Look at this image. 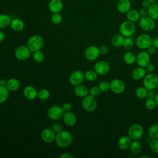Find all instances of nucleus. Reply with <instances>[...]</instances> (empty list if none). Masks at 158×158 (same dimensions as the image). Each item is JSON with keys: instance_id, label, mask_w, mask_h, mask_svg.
Listing matches in <instances>:
<instances>
[{"instance_id": "35", "label": "nucleus", "mask_w": 158, "mask_h": 158, "mask_svg": "<svg viewBox=\"0 0 158 158\" xmlns=\"http://www.w3.org/2000/svg\"><path fill=\"white\" fill-rule=\"evenodd\" d=\"M85 78L86 79V80L89 81H95L98 78V73L96 72V71L94 70H89L86 71L85 73Z\"/></svg>"}, {"instance_id": "31", "label": "nucleus", "mask_w": 158, "mask_h": 158, "mask_svg": "<svg viewBox=\"0 0 158 158\" xmlns=\"http://www.w3.org/2000/svg\"><path fill=\"white\" fill-rule=\"evenodd\" d=\"M130 150L133 154H138L142 150V144L138 140H133L130 145Z\"/></svg>"}, {"instance_id": "42", "label": "nucleus", "mask_w": 158, "mask_h": 158, "mask_svg": "<svg viewBox=\"0 0 158 158\" xmlns=\"http://www.w3.org/2000/svg\"><path fill=\"white\" fill-rule=\"evenodd\" d=\"M145 107L148 110H152L157 106L155 99H147L144 103Z\"/></svg>"}, {"instance_id": "56", "label": "nucleus", "mask_w": 158, "mask_h": 158, "mask_svg": "<svg viewBox=\"0 0 158 158\" xmlns=\"http://www.w3.org/2000/svg\"><path fill=\"white\" fill-rule=\"evenodd\" d=\"M154 99H155V101L156 103V106H157V107H158V93L156 94V98Z\"/></svg>"}, {"instance_id": "26", "label": "nucleus", "mask_w": 158, "mask_h": 158, "mask_svg": "<svg viewBox=\"0 0 158 158\" xmlns=\"http://www.w3.org/2000/svg\"><path fill=\"white\" fill-rule=\"evenodd\" d=\"M74 93L77 96L83 98L88 94L89 90L86 86L80 84L75 87Z\"/></svg>"}, {"instance_id": "33", "label": "nucleus", "mask_w": 158, "mask_h": 158, "mask_svg": "<svg viewBox=\"0 0 158 158\" xmlns=\"http://www.w3.org/2000/svg\"><path fill=\"white\" fill-rule=\"evenodd\" d=\"M9 95V91L4 86H0V104L6 102Z\"/></svg>"}, {"instance_id": "45", "label": "nucleus", "mask_w": 158, "mask_h": 158, "mask_svg": "<svg viewBox=\"0 0 158 158\" xmlns=\"http://www.w3.org/2000/svg\"><path fill=\"white\" fill-rule=\"evenodd\" d=\"M62 108L64 112H70L72 109V105L69 102H65L62 105Z\"/></svg>"}, {"instance_id": "49", "label": "nucleus", "mask_w": 158, "mask_h": 158, "mask_svg": "<svg viewBox=\"0 0 158 158\" xmlns=\"http://www.w3.org/2000/svg\"><path fill=\"white\" fill-rule=\"evenodd\" d=\"M138 11H139V13L141 17H144V16L148 15V11L147 8L141 7V8Z\"/></svg>"}, {"instance_id": "15", "label": "nucleus", "mask_w": 158, "mask_h": 158, "mask_svg": "<svg viewBox=\"0 0 158 158\" xmlns=\"http://www.w3.org/2000/svg\"><path fill=\"white\" fill-rule=\"evenodd\" d=\"M84 78L85 75L81 71L75 70L70 74L69 77V82L72 85L76 86L81 84L84 80Z\"/></svg>"}, {"instance_id": "4", "label": "nucleus", "mask_w": 158, "mask_h": 158, "mask_svg": "<svg viewBox=\"0 0 158 158\" xmlns=\"http://www.w3.org/2000/svg\"><path fill=\"white\" fill-rule=\"evenodd\" d=\"M152 38L146 33L140 34L136 39V45L140 49H147L152 45Z\"/></svg>"}, {"instance_id": "20", "label": "nucleus", "mask_w": 158, "mask_h": 158, "mask_svg": "<svg viewBox=\"0 0 158 158\" xmlns=\"http://www.w3.org/2000/svg\"><path fill=\"white\" fill-rule=\"evenodd\" d=\"M24 96L29 100H34L38 97V91L35 88L32 86H27L24 88L23 91Z\"/></svg>"}, {"instance_id": "52", "label": "nucleus", "mask_w": 158, "mask_h": 158, "mask_svg": "<svg viewBox=\"0 0 158 158\" xmlns=\"http://www.w3.org/2000/svg\"><path fill=\"white\" fill-rule=\"evenodd\" d=\"M151 4L149 2V1L148 0H143L142 2H141V7H144V8H148L150 5Z\"/></svg>"}, {"instance_id": "2", "label": "nucleus", "mask_w": 158, "mask_h": 158, "mask_svg": "<svg viewBox=\"0 0 158 158\" xmlns=\"http://www.w3.org/2000/svg\"><path fill=\"white\" fill-rule=\"evenodd\" d=\"M43 38L39 35H34L30 36L27 43V47L32 52L40 50L43 46Z\"/></svg>"}, {"instance_id": "9", "label": "nucleus", "mask_w": 158, "mask_h": 158, "mask_svg": "<svg viewBox=\"0 0 158 158\" xmlns=\"http://www.w3.org/2000/svg\"><path fill=\"white\" fill-rule=\"evenodd\" d=\"M64 112L62 108L59 106H51L47 112L48 117L52 120H59L61 119L64 115Z\"/></svg>"}, {"instance_id": "44", "label": "nucleus", "mask_w": 158, "mask_h": 158, "mask_svg": "<svg viewBox=\"0 0 158 158\" xmlns=\"http://www.w3.org/2000/svg\"><path fill=\"white\" fill-rule=\"evenodd\" d=\"M53 131L57 133L60 131L62 130V126L60 123H54L53 125H52V128Z\"/></svg>"}, {"instance_id": "25", "label": "nucleus", "mask_w": 158, "mask_h": 158, "mask_svg": "<svg viewBox=\"0 0 158 158\" xmlns=\"http://www.w3.org/2000/svg\"><path fill=\"white\" fill-rule=\"evenodd\" d=\"M125 14L127 20L134 23L136 22H138L141 18L139 11L136 9H130Z\"/></svg>"}, {"instance_id": "48", "label": "nucleus", "mask_w": 158, "mask_h": 158, "mask_svg": "<svg viewBox=\"0 0 158 158\" xmlns=\"http://www.w3.org/2000/svg\"><path fill=\"white\" fill-rule=\"evenodd\" d=\"M99 53L101 55H106L108 52V48L106 46H101L99 48Z\"/></svg>"}, {"instance_id": "40", "label": "nucleus", "mask_w": 158, "mask_h": 158, "mask_svg": "<svg viewBox=\"0 0 158 158\" xmlns=\"http://www.w3.org/2000/svg\"><path fill=\"white\" fill-rule=\"evenodd\" d=\"M149 145L153 153L158 154V139H151Z\"/></svg>"}, {"instance_id": "19", "label": "nucleus", "mask_w": 158, "mask_h": 158, "mask_svg": "<svg viewBox=\"0 0 158 158\" xmlns=\"http://www.w3.org/2000/svg\"><path fill=\"white\" fill-rule=\"evenodd\" d=\"M49 10L52 13L60 12L63 9V3L61 0H50L48 3Z\"/></svg>"}, {"instance_id": "12", "label": "nucleus", "mask_w": 158, "mask_h": 158, "mask_svg": "<svg viewBox=\"0 0 158 158\" xmlns=\"http://www.w3.org/2000/svg\"><path fill=\"white\" fill-rule=\"evenodd\" d=\"M84 55L88 60L93 61L96 60L100 55L99 48L94 45L89 46L85 49Z\"/></svg>"}, {"instance_id": "51", "label": "nucleus", "mask_w": 158, "mask_h": 158, "mask_svg": "<svg viewBox=\"0 0 158 158\" xmlns=\"http://www.w3.org/2000/svg\"><path fill=\"white\" fill-rule=\"evenodd\" d=\"M59 157L60 158H73L74 156L69 152H65V153L62 154L59 156Z\"/></svg>"}, {"instance_id": "7", "label": "nucleus", "mask_w": 158, "mask_h": 158, "mask_svg": "<svg viewBox=\"0 0 158 158\" xmlns=\"http://www.w3.org/2000/svg\"><path fill=\"white\" fill-rule=\"evenodd\" d=\"M138 23L139 27L145 31H151L156 27L155 20L148 15L141 17Z\"/></svg>"}, {"instance_id": "17", "label": "nucleus", "mask_w": 158, "mask_h": 158, "mask_svg": "<svg viewBox=\"0 0 158 158\" xmlns=\"http://www.w3.org/2000/svg\"><path fill=\"white\" fill-rule=\"evenodd\" d=\"M132 143V139L128 135H123L119 138L117 141V146L121 150H127L130 149Z\"/></svg>"}, {"instance_id": "13", "label": "nucleus", "mask_w": 158, "mask_h": 158, "mask_svg": "<svg viewBox=\"0 0 158 158\" xmlns=\"http://www.w3.org/2000/svg\"><path fill=\"white\" fill-rule=\"evenodd\" d=\"M94 70L100 75H104L109 73L110 70L109 64L104 60H99L94 65Z\"/></svg>"}, {"instance_id": "5", "label": "nucleus", "mask_w": 158, "mask_h": 158, "mask_svg": "<svg viewBox=\"0 0 158 158\" xmlns=\"http://www.w3.org/2000/svg\"><path fill=\"white\" fill-rule=\"evenodd\" d=\"M81 106L87 112H93L97 108L98 102L95 97L88 94L83 98L81 101Z\"/></svg>"}, {"instance_id": "34", "label": "nucleus", "mask_w": 158, "mask_h": 158, "mask_svg": "<svg viewBox=\"0 0 158 158\" xmlns=\"http://www.w3.org/2000/svg\"><path fill=\"white\" fill-rule=\"evenodd\" d=\"M148 90L144 86H139L136 88L135 91V94L139 99H144L147 96Z\"/></svg>"}, {"instance_id": "1", "label": "nucleus", "mask_w": 158, "mask_h": 158, "mask_svg": "<svg viewBox=\"0 0 158 158\" xmlns=\"http://www.w3.org/2000/svg\"><path fill=\"white\" fill-rule=\"evenodd\" d=\"M72 135L68 131L62 130L56 135L55 141L56 144L60 148H67L72 142Z\"/></svg>"}, {"instance_id": "18", "label": "nucleus", "mask_w": 158, "mask_h": 158, "mask_svg": "<svg viewBox=\"0 0 158 158\" xmlns=\"http://www.w3.org/2000/svg\"><path fill=\"white\" fill-rule=\"evenodd\" d=\"M131 6L130 0H118L117 3V9L122 14H126L131 9Z\"/></svg>"}, {"instance_id": "8", "label": "nucleus", "mask_w": 158, "mask_h": 158, "mask_svg": "<svg viewBox=\"0 0 158 158\" xmlns=\"http://www.w3.org/2000/svg\"><path fill=\"white\" fill-rule=\"evenodd\" d=\"M143 86L148 89H154L158 83V77L152 73L146 74L143 81Z\"/></svg>"}, {"instance_id": "3", "label": "nucleus", "mask_w": 158, "mask_h": 158, "mask_svg": "<svg viewBox=\"0 0 158 158\" xmlns=\"http://www.w3.org/2000/svg\"><path fill=\"white\" fill-rule=\"evenodd\" d=\"M136 30V26L134 22L128 20L123 21L119 27L120 33L125 37H131Z\"/></svg>"}, {"instance_id": "43", "label": "nucleus", "mask_w": 158, "mask_h": 158, "mask_svg": "<svg viewBox=\"0 0 158 158\" xmlns=\"http://www.w3.org/2000/svg\"><path fill=\"white\" fill-rule=\"evenodd\" d=\"M89 94L94 96V97H97L98 96L99 94H100V93H101V90L99 88L98 86H92L89 90Z\"/></svg>"}, {"instance_id": "47", "label": "nucleus", "mask_w": 158, "mask_h": 158, "mask_svg": "<svg viewBox=\"0 0 158 158\" xmlns=\"http://www.w3.org/2000/svg\"><path fill=\"white\" fill-rule=\"evenodd\" d=\"M146 69V72H149V73H152L155 70V67L154 65L153 64H151V63H149L145 67Z\"/></svg>"}, {"instance_id": "54", "label": "nucleus", "mask_w": 158, "mask_h": 158, "mask_svg": "<svg viewBox=\"0 0 158 158\" xmlns=\"http://www.w3.org/2000/svg\"><path fill=\"white\" fill-rule=\"evenodd\" d=\"M6 35L5 33L3 31L0 30V42H2V41H4V40L5 39Z\"/></svg>"}, {"instance_id": "16", "label": "nucleus", "mask_w": 158, "mask_h": 158, "mask_svg": "<svg viewBox=\"0 0 158 158\" xmlns=\"http://www.w3.org/2000/svg\"><path fill=\"white\" fill-rule=\"evenodd\" d=\"M56 135V133L53 131L52 129L44 128L41 131L40 136L43 141L47 143H50L55 141Z\"/></svg>"}, {"instance_id": "22", "label": "nucleus", "mask_w": 158, "mask_h": 158, "mask_svg": "<svg viewBox=\"0 0 158 158\" xmlns=\"http://www.w3.org/2000/svg\"><path fill=\"white\" fill-rule=\"evenodd\" d=\"M146 75V70L144 67H139L135 68L131 72V77L135 80H140L144 78Z\"/></svg>"}, {"instance_id": "41", "label": "nucleus", "mask_w": 158, "mask_h": 158, "mask_svg": "<svg viewBox=\"0 0 158 158\" xmlns=\"http://www.w3.org/2000/svg\"><path fill=\"white\" fill-rule=\"evenodd\" d=\"M98 87L102 92H106L110 89V83L107 81H102L99 85Z\"/></svg>"}, {"instance_id": "50", "label": "nucleus", "mask_w": 158, "mask_h": 158, "mask_svg": "<svg viewBox=\"0 0 158 158\" xmlns=\"http://www.w3.org/2000/svg\"><path fill=\"white\" fill-rule=\"evenodd\" d=\"M157 51V48H156L154 46L151 45L147 49V52L150 54V55H154L156 54Z\"/></svg>"}, {"instance_id": "39", "label": "nucleus", "mask_w": 158, "mask_h": 158, "mask_svg": "<svg viewBox=\"0 0 158 158\" xmlns=\"http://www.w3.org/2000/svg\"><path fill=\"white\" fill-rule=\"evenodd\" d=\"M51 22L56 25H58L62 22V16L60 12H55L52 13L51 17Z\"/></svg>"}, {"instance_id": "10", "label": "nucleus", "mask_w": 158, "mask_h": 158, "mask_svg": "<svg viewBox=\"0 0 158 158\" xmlns=\"http://www.w3.org/2000/svg\"><path fill=\"white\" fill-rule=\"evenodd\" d=\"M110 89L115 94H122L125 90V83L118 78L113 79L110 82Z\"/></svg>"}, {"instance_id": "14", "label": "nucleus", "mask_w": 158, "mask_h": 158, "mask_svg": "<svg viewBox=\"0 0 158 158\" xmlns=\"http://www.w3.org/2000/svg\"><path fill=\"white\" fill-rule=\"evenodd\" d=\"M151 57L150 54L147 51H141L139 52L136 58V62L138 66L142 67H146V66L150 63Z\"/></svg>"}, {"instance_id": "6", "label": "nucleus", "mask_w": 158, "mask_h": 158, "mask_svg": "<svg viewBox=\"0 0 158 158\" xmlns=\"http://www.w3.org/2000/svg\"><path fill=\"white\" fill-rule=\"evenodd\" d=\"M143 127L139 123L131 125L128 130V135L132 140H139L143 135Z\"/></svg>"}, {"instance_id": "30", "label": "nucleus", "mask_w": 158, "mask_h": 158, "mask_svg": "<svg viewBox=\"0 0 158 158\" xmlns=\"http://www.w3.org/2000/svg\"><path fill=\"white\" fill-rule=\"evenodd\" d=\"M10 17L6 14H0V29H3L10 25Z\"/></svg>"}, {"instance_id": "32", "label": "nucleus", "mask_w": 158, "mask_h": 158, "mask_svg": "<svg viewBox=\"0 0 158 158\" xmlns=\"http://www.w3.org/2000/svg\"><path fill=\"white\" fill-rule=\"evenodd\" d=\"M148 136L151 139H158V123H154L149 127Z\"/></svg>"}, {"instance_id": "21", "label": "nucleus", "mask_w": 158, "mask_h": 158, "mask_svg": "<svg viewBox=\"0 0 158 158\" xmlns=\"http://www.w3.org/2000/svg\"><path fill=\"white\" fill-rule=\"evenodd\" d=\"M62 118L64 123L69 127L73 126L77 122L76 115L70 111L64 112Z\"/></svg>"}, {"instance_id": "53", "label": "nucleus", "mask_w": 158, "mask_h": 158, "mask_svg": "<svg viewBox=\"0 0 158 158\" xmlns=\"http://www.w3.org/2000/svg\"><path fill=\"white\" fill-rule=\"evenodd\" d=\"M152 45L154 46L156 48L158 49V36H156L152 39Z\"/></svg>"}, {"instance_id": "58", "label": "nucleus", "mask_w": 158, "mask_h": 158, "mask_svg": "<svg viewBox=\"0 0 158 158\" xmlns=\"http://www.w3.org/2000/svg\"><path fill=\"white\" fill-rule=\"evenodd\" d=\"M140 157H146V158H149V156H141Z\"/></svg>"}, {"instance_id": "59", "label": "nucleus", "mask_w": 158, "mask_h": 158, "mask_svg": "<svg viewBox=\"0 0 158 158\" xmlns=\"http://www.w3.org/2000/svg\"><path fill=\"white\" fill-rule=\"evenodd\" d=\"M156 88L158 89V83H157V87H156Z\"/></svg>"}, {"instance_id": "23", "label": "nucleus", "mask_w": 158, "mask_h": 158, "mask_svg": "<svg viewBox=\"0 0 158 158\" xmlns=\"http://www.w3.org/2000/svg\"><path fill=\"white\" fill-rule=\"evenodd\" d=\"M10 27L15 31H20L23 30L25 24L23 20L20 19L15 18L11 20Z\"/></svg>"}, {"instance_id": "37", "label": "nucleus", "mask_w": 158, "mask_h": 158, "mask_svg": "<svg viewBox=\"0 0 158 158\" xmlns=\"http://www.w3.org/2000/svg\"><path fill=\"white\" fill-rule=\"evenodd\" d=\"M134 46V41L131 37H125L122 46L125 49L128 51L131 49Z\"/></svg>"}, {"instance_id": "29", "label": "nucleus", "mask_w": 158, "mask_h": 158, "mask_svg": "<svg viewBox=\"0 0 158 158\" xmlns=\"http://www.w3.org/2000/svg\"><path fill=\"white\" fill-rule=\"evenodd\" d=\"M148 16L154 20H158V4H151L148 8Z\"/></svg>"}, {"instance_id": "24", "label": "nucleus", "mask_w": 158, "mask_h": 158, "mask_svg": "<svg viewBox=\"0 0 158 158\" xmlns=\"http://www.w3.org/2000/svg\"><path fill=\"white\" fill-rule=\"evenodd\" d=\"M20 83L19 80L17 78H12L7 80L6 87L9 91H15L20 88Z\"/></svg>"}, {"instance_id": "36", "label": "nucleus", "mask_w": 158, "mask_h": 158, "mask_svg": "<svg viewBox=\"0 0 158 158\" xmlns=\"http://www.w3.org/2000/svg\"><path fill=\"white\" fill-rule=\"evenodd\" d=\"M50 96V92L45 88L41 89L38 91V98L41 100H46Z\"/></svg>"}, {"instance_id": "27", "label": "nucleus", "mask_w": 158, "mask_h": 158, "mask_svg": "<svg viewBox=\"0 0 158 158\" xmlns=\"http://www.w3.org/2000/svg\"><path fill=\"white\" fill-rule=\"evenodd\" d=\"M136 56L135 54L131 51H128L123 54V61L127 65H133L136 62Z\"/></svg>"}, {"instance_id": "38", "label": "nucleus", "mask_w": 158, "mask_h": 158, "mask_svg": "<svg viewBox=\"0 0 158 158\" xmlns=\"http://www.w3.org/2000/svg\"><path fill=\"white\" fill-rule=\"evenodd\" d=\"M33 58L36 62L40 63L44 60V55L43 52H41L40 50H38V51L33 52Z\"/></svg>"}, {"instance_id": "46", "label": "nucleus", "mask_w": 158, "mask_h": 158, "mask_svg": "<svg viewBox=\"0 0 158 158\" xmlns=\"http://www.w3.org/2000/svg\"><path fill=\"white\" fill-rule=\"evenodd\" d=\"M156 93L154 91V89H151V90H148V94H147V99H155L156 96Z\"/></svg>"}, {"instance_id": "11", "label": "nucleus", "mask_w": 158, "mask_h": 158, "mask_svg": "<svg viewBox=\"0 0 158 158\" xmlns=\"http://www.w3.org/2000/svg\"><path fill=\"white\" fill-rule=\"evenodd\" d=\"M30 52L31 51L27 46H20L15 49L14 55L17 59L20 60H25L30 57Z\"/></svg>"}, {"instance_id": "55", "label": "nucleus", "mask_w": 158, "mask_h": 158, "mask_svg": "<svg viewBox=\"0 0 158 158\" xmlns=\"http://www.w3.org/2000/svg\"><path fill=\"white\" fill-rule=\"evenodd\" d=\"M6 82H7V80H6L4 78L0 79V86H6Z\"/></svg>"}, {"instance_id": "28", "label": "nucleus", "mask_w": 158, "mask_h": 158, "mask_svg": "<svg viewBox=\"0 0 158 158\" xmlns=\"http://www.w3.org/2000/svg\"><path fill=\"white\" fill-rule=\"evenodd\" d=\"M124 39H125V36H123L121 33H117L114 35L112 37L111 43L114 47L118 48V47L122 46Z\"/></svg>"}, {"instance_id": "57", "label": "nucleus", "mask_w": 158, "mask_h": 158, "mask_svg": "<svg viewBox=\"0 0 158 158\" xmlns=\"http://www.w3.org/2000/svg\"><path fill=\"white\" fill-rule=\"evenodd\" d=\"M151 4H154V3H157L158 0H148Z\"/></svg>"}]
</instances>
